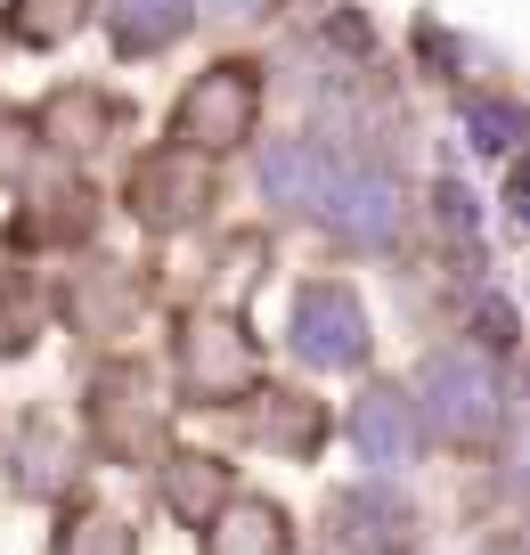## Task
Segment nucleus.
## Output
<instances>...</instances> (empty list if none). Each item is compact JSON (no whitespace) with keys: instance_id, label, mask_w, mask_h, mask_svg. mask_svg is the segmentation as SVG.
<instances>
[{"instance_id":"f257e3e1","label":"nucleus","mask_w":530,"mask_h":555,"mask_svg":"<svg viewBox=\"0 0 530 555\" xmlns=\"http://www.w3.org/2000/svg\"><path fill=\"white\" fill-rule=\"evenodd\" d=\"M425 392H441V400H432V416H441L449 434H490V425H497V384L481 376L474 360H457V351H449V360H432Z\"/></svg>"},{"instance_id":"f03ea898","label":"nucleus","mask_w":530,"mask_h":555,"mask_svg":"<svg viewBox=\"0 0 530 555\" xmlns=\"http://www.w3.org/2000/svg\"><path fill=\"white\" fill-rule=\"evenodd\" d=\"M294 344L310 351V360H360V311H351V295H335V286H310L302 311H294Z\"/></svg>"},{"instance_id":"7ed1b4c3","label":"nucleus","mask_w":530,"mask_h":555,"mask_svg":"<svg viewBox=\"0 0 530 555\" xmlns=\"http://www.w3.org/2000/svg\"><path fill=\"white\" fill-rule=\"evenodd\" d=\"M326 212H335V229H351V237H384V229L400 221L392 189L367 172H326Z\"/></svg>"},{"instance_id":"20e7f679","label":"nucleus","mask_w":530,"mask_h":555,"mask_svg":"<svg viewBox=\"0 0 530 555\" xmlns=\"http://www.w3.org/2000/svg\"><path fill=\"white\" fill-rule=\"evenodd\" d=\"M245 122H254V82H245L237 66L212 74V82L189 99V131L212 139V147H221V139H245Z\"/></svg>"},{"instance_id":"39448f33","label":"nucleus","mask_w":530,"mask_h":555,"mask_svg":"<svg viewBox=\"0 0 530 555\" xmlns=\"http://www.w3.org/2000/svg\"><path fill=\"white\" fill-rule=\"evenodd\" d=\"M351 434H360V450L376 457V466H400V457H409V409H400V392H376Z\"/></svg>"},{"instance_id":"423d86ee","label":"nucleus","mask_w":530,"mask_h":555,"mask_svg":"<svg viewBox=\"0 0 530 555\" xmlns=\"http://www.w3.org/2000/svg\"><path fill=\"white\" fill-rule=\"evenodd\" d=\"M147 196H155V205H147L155 221H180V212L205 196V189H196V164H189V156H164V164L147 172Z\"/></svg>"},{"instance_id":"0eeeda50","label":"nucleus","mask_w":530,"mask_h":555,"mask_svg":"<svg viewBox=\"0 0 530 555\" xmlns=\"http://www.w3.org/2000/svg\"><path fill=\"white\" fill-rule=\"evenodd\" d=\"M180 17H189V0H122V41H131V50H155V41L180 34Z\"/></svg>"},{"instance_id":"6e6552de","label":"nucleus","mask_w":530,"mask_h":555,"mask_svg":"<svg viewBox=\"0 0 530 555\" xmlns=\"http://www.w3.org/2000/svg\"><path fill=\"white\" fill-rule=\"evenodd\" d=\"M212 555H277V515L270 506H237L212 539Z\"/></svg>"},{"instance_id":"1a4fd4ad","label":"nucleus","mask_w":530,"mask_h":555,"mask_svg":"<svg viewBox=\"0 0 530 555\" xmlns=\"http://www.w3.org/2000/svg\"><path fill=\"white\" fill-rule=\"evenodd\" d=\"M25 9H34V17H17L25 41H50V34H66V25L82 17V0H25Z\"/></svg>"}]
</instances>
